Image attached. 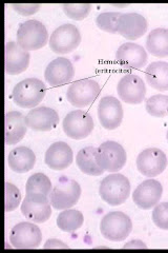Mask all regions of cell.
Instances as JSON below:
<instances>
[{
  "mask_svg": "<svg viewBox=\"0 0 168 253\" xmlns=\"http://www.w3.org/2000/svg\"><path fill=\"white\" fill-rule=\"evenodd\" d=\"M99 195L104 202L113 207L124 204L131 195L130 179L118 172L109 174L101 181Z\"/></svg>",
  "mask_w": 168,
  "mask_h": 253,
  "instance_id": "6da1fadb",
  "label": "cell"
},
{
  "mask_svg": "<svg viewBox=\"0 0 168 253\" xmlns=\"http://www.w3.org/2000/svg\"><path fill=\"white\" fill-rule=\"evenodd\" d=\"M46 88L38 78H27L18 83L12 91V98L16 105L23 109H34L45 96Z\"/></svg>",
  "mask_w": 168,
  "mask_h": 253,
  "instance_id": "7a4b0ae2",
  "label": "cell"
},
{
  "mask_svg": "<svg viewBox=\"0 0 168 253\" xmlns=\"http://www.w3.org/2000/svg\"><path fill=\"white\" fill-rule=\"evenodd\" d=\"M100 231L104 239L110 242L125 241L133 231L132 219L124 212H109L101 219Z\"/></svg>",
  "mask_w": 168,
  "mask_h": 253,
  "instance_id": "3957f363",
  "label": "cell"
},
{
  "mask_svg": "<svg viewBox=\"0 0 168 253\" xmlns=\"http://www.w3.org/2000/svg\"><path fill=\"white\" fill-rule=\"evenodd\" d=\"M49 33L42 22L27 20L17 30V43L26 51H36L49 42Z\"/></svg>",
  "mask_w": 168,
  "mask_h": 253,
  "instance_id": "277c9868",
  "label": "cell"
},
{
  "mask_svg": "<svg viewBox=\"0 0 168 253\" xmlns=\"http://www.w3.org/2000/svg\"><path fill=\"white\" fill-rule=\"evenodd\" d=\"M49 196L52 207L56 210L69 209L74 207L81 196V187L74 179L61 177Z\"/></svg>",
  "mask_w": 168,
  "mask_h": 253,
  "instance_id": "5b68a950",
  "label": "cell"
},
{
  "mask_svg": "<svg viewBox=\"0 0 168 253\" xmlns=\"http://www.w3.org/2000/svg\"><path fill=\"white\" fill-rule=\"evenodd\" d=\"M97 162L104 172L117 173L126 165L127 154L117 141L108 140L97 148Z\"/></svg>",
  "mask_w": 168,
  "mask_h": 253,
  "instance_id": "8992f818",
  "label": "cell"
},
{
  "mask_svg": "<svg viewBox=\"0 0 168 253\" xmlns=\"http://www.w3.org/2000/svg\"><path fill=\"white\" fill-rule=\"evenodd\" d=\"M100 91L99 84L94 79H79L69 84L67 92V98L71 106L76 108H85L94 104V101L98 98Z\"/></svg>",
  "mask_w": 168,
  "mask_h": 253,
  "instance_id": "52a82bcc",
  "label": "cell"
},
{
  "mask_svg": "<svg viewBox=\"0 0 168 253\" xmlns=\"http://www.w3.org/2000/svg\"><path fill=\"white\" fill-rule=\"evenodd\" d=\"M52 205L47 196L42 193H27L21 203L22 215L36 224H43L52 215Z\"/></svg>",
  "mask_w": 168,
  "mask_h": 253,
  "instance_id": "ba28073f",
  "label": "cell"
},
{
  "mask_svg": "<svg viewBox=\"0 0 168 253\" xmlns=\"http://www.w3.org/2000/svg\"><path fill=\"white\" fill-rule=\"evenodd\" d=\"M62 128L67 137L81 140L91 135L94 130V120L86 111L74 110L65 117L62 122Z\"/></svg>",
  "mask_w": 168,
  "mask_h": 253,
  "instance_id": "9c48e42d",
  "label": "cell"
},
{
  "mask_svg": "<svg viewBox=\"0 0 168 253\" xmlns=\"http://www.w3.org/2000/svg\"><path fill=\"white\" fill-rule=\"evenodd\" d=\"M81 42V34L74 25H62L51 34L49 45L56 54H68L74 52Z\"/></svg>",
  "mask_w": 168,
  "mask_h": 253,
  "instance_id": "30bf717a",
  "label": "cell"
},
{
  "mask_svg": "<svg viewBox=\"0 0 168 253\" xmlns=\"http://www.w3.org/2000/svg\"><path fill=\"white\" fill-rule=\"evenodd\" d=\"M42 242V232L34 223L22 221L10 232V243L15 249H34Z\"/></svg>",
  "mask_w": 168,
  "mask_h": 253,
  "instance_id": "8fae6325",
  "label": "cell"
},
{
  "mask_svg": "<svg viewBox=\"0 0 168 253\" xmlns=\"http://www.w3.org/2000/svg\"><path fill=\"white\" fill-rule=\"evenodd\" d=\"M119 98L125 104L140 105L146 96V85L143 79L134 74L124 75L117 84Z\"/></svg>",
  "mask_w": 168,
  "mask_h": 253,
  "instance_id": "7c38bea8",
  "label": "cell"
},
{
  "mask_svg": "<svg viewBox=\"0 0 168 253\" xmlns=\"http://www.w3.org/2000/svg\"><path fill=\"white\" fill-rule=\"evenodd\" d=\"M167 156L158 148L143 150L137 157V169L146 177H156L167 168Z\"/></svg>",
  "mask_w": 168,
  "mask_h": 253,
  "instance_id": "4fadbf2b",
  "label": "cell"
},
{
  "mask_svg": "<svg viewBox=\"0 0 168 253\" xmlns=\"http://www.w3.org/2000/svg\"><path fill=\"white\" fill-rule=\"evenodd\" d=\"M98 118L106 130H116L122 124L124 111L120 100L114 96H104L98 105Z\"/></svg>",
  "mask_w": 168,
  "mask_h": 253,
  "instance_id": "5bb4252c",
  "label": "cell"
},
{
  "mask_svg": "<svg viewBox=\"0 0 168 253\" xmlns=\"http://www.w3.org/2000/svg\"><path fill=\"white\" fill-rule=\"evenodd\" d=\"M163 186L159 180L149 178L141 183L133 193V201L142 210L155 208L162 199Z\"/></svg>",
  "mask_w": 168,
  "mask_h": 253,
  "instance_id": "9a60e30c",
  "label": "cell"
},
{
  "mask_svg": "<svg viewBox=\"0 0 168 253\" xmlns=\"http://www.w3.org/2000/svg\"><path fill=\"white\" fill-rule=\"evenodd\" d=\"M116 60L125 69L140 70L146 66L148 56L144 47L134 42H126L119 46L116 52Z\"/></svg>",
  "mask_w": 168,
  "mask_h": 253,
  "instance_id": "2e32d148",
  "label": "cell"
},
{
  "mask_svg": "<svg viewBox=\"0 0 168 253\" xmlns=\"http://www.w3.org/2000/svg\"><path fill=\"white\" fill-rule=\"evenodd\" d=\"M75 76V69L66 57H58L51 61L44 71L46 83L52 86H61L71 82Z\"/></svg>",
  "mask_w": 168,
  "mask_h": 253,
  "instance_id": "e0dca14e",
  "label": "cell"
},
{
  "mask_svg": "<svg viewBox=\"0 0 168 253\" xmlns=\"http://www.w3.org/2000/svg\"><path fill=\"white\" fill-rule=\"evenodd\" d=\"M58 123V113L49 107H36L26 116L28 128L38 132L52 131L57 126Z\"/></svg>",
  "mask_w": 168,
  "mask_h": 253,
  "instance_id": "ac0fdd59",
  "label": "cell"
},
{
  "mask_svg": "<svg viewBox=\"0 0 168 253\" xmlns=\"http://www.w3.org/2000/svg\"><path fill=\"white\" fill-rule=\"evenodd\" d=\"M148 23L146 18L138 13H125L119 18L118 34L127 41H137L147 32Z\"/></svg>",
  "mask_w": 168,
  "mask_h": 253,
  "instance_id": "d6986e66",
  "label": "cell"
},
{
  "mask_svg": "<svg viewBox=\"0 0 168 253\" xmlns=\"http://www.w3.org/2000/svg\"><path fill=\"white\" fill-rule=\"evenodd\" d=\"M73 161V150L65 141L54 142L46 150L44 155L45 165L54 171H60L68 168Z\"/></svg>",
  "mask_w": 168,
  "mask_h": 253,
  "instance_id": "ffe728a7",
  "label": "cell"
},
{
  "mask_svg": "<svg viewBox=\"0 0 168 253\" xmlns=\"http://www.w3.org/2000/svg\"><path fill=\"white\" fill-rule=\"evenodd\" d=\"M5 72L9 75H18L27 71L30 65V53L15 42L5 44Z\"/></svg>",
  "mask_w": 168,
  "mask_h": 253,
  "instance_id": "44dd1931",
  "label": "cell"
},
{
  "mask_svg": "<svg viewBox=\"0 0 168 253\" xmlns=\"http://www.w3.org/2000/svg\"><path fill=\"white\" fill-rule=\"evenodd\" d=\"M28 126L26 117L18 111H11L5 114V145L18 144L26 136Z\"/></svg>",
  "mask_w": 168,
  "mask_h": 253,
  "instance_id": "7402d4cb",
  "label": "cell"
},
{
  "mask_svg": "<svg viewBox=\"0 0 168 253\" xmlns=\"http://www.w3.org/2000/svg\"><path fill=\"white\" fill-rule=\"evenodd\" d=\"M7 164L13 172L28 173L35 167L36 155L33 150L28 147H17L9 153Z\"/></svg>",
  "mask_w": 168,
  "mask_h": 253,
  "instance_id": "603a6c76",
  "label": "cell"
},
{
  "mask_svg": "<svg viewBox=\"0 0 168 253\" xmlns=\"http://www.w3.org/2000/svg\"><path fill=\"white\" fill-rule=\"evenodd\" d=\"M144 74L151 88L160 92L168 91V62H151L145 69Z\"/></svg>",
  "mask_w": 168,
  "mask_h": 253,
  "instance_id": "cb8c5ba5",
  "label": "cell"
},
{
  "mask_svg": "<svg viewBox=\"0 0 168 253\" xmlns=\"http://www.w3.org/2000/svg\"><path fill=\"white\" fill-rule=\"evenodd\" d=\"M76 164L82 173L90 176H100L104 173L97 162V148L85 147L76 156Z\"/></svg>",
  "mask_w": 168,
  "mask_h": 253,
  "instance_id": "d4e9b609",
  "label": "cell"
},
{
  "mask_svg": "<svg viewBox=\"0 0 168 253\" xmlns=\"http://www.w3.org/2000/svg\"><path fill=\"white\" fill-rule=\"evenodd\" d=\"M146 50L155 57H168V29L158 28L151 31L146 39Z\"/></svg>",
  "mask_w": 168,
  "mask_h": 253,
  "instance_id": "484cf974",
  "label": "cell"
},
{
  "mask_svg": "<svg viewBox=\"0 0 168 253\" xmlns=\"http://www.w3.org/2000/svg\"><path fill=\"white\" fill-rule=\"evenodd\" d=\"M84 216L79 210L66 209L63 210L56 219V224L63 232H75L82 227Z\"/></svg>",
  "mask_w": 168,
  "mask_h": 253,
  "instance_id": "4316f807",
  "label": "cell"
},
{
  "mask_svg": "<svg viewBox=\"0 0 168 253\" xmlns=\"http://www.w3.org/2000/svg\"><path fill=\"white\" fill-rule=\"evenodd\" d=\"M52 181L43 173H35L30 176L27 185L26 192L27 193H42L44 195H50L52 191Z\"/></svg>",
  "mask_w": 168,
  "mask_h": 253,
  "instance_id": "83f0119b",
  "label": "cell"
},
{
  "mask_svg": "<svg viewBox=\"0 0 168 253\" xmlns=\"http://www.w3.org/2000/svg\"><path fill=\"white\" fill-rule=\"evenodd\" d=\"M145 110L154 117H165L168 115V95L156 94L145 102Z\"/></svg>",
  "mask_w": 168,
  "mask_h": 253,
  "instance_id": "f1b7e54d",
  "label": "cell"
},
{
  "mask_svg": "<svg viewBox=\"0 0 168 253\" xmlns=\"http://www.w3.org/2000/svg\"><path fill=\"white\" fill-rule=\"evenodd\" d=\"M121 13L118 12H104L98 15L96 18V25L98 29L109 34H117V27L119 18L121 17Z\"/></svg>",
  "mask_w": 168,
  "mask_h": 253,
  "instance_id": "f546056e",
  "label": "cell"
},
{
  "mask_svg": "<svg viewBox=\"0 0 168 253\" xmlns=\"http://www.w3.org/2000/svg\"><path fill=\"white\" fill-rule=\"evenodd\" d=\"M65 14L73 20H83L92 11L91 3H65L62 5Z\"/></svg>",
  "mask_w": 168,
  "mask_h": 253,
  "instance_id": "4dcf8cb0",
  "label": "cell"
},
{
  "mask_svg": "<svg viewBox=\"0 0 168 253\" xmlns=\"http://www.w3.org/2000/svg\"><path fill=\"white\" fill-rule=\"evenodd\" d=\"M21 203L20 190L11 183H5V201L4 210L5 212H12L17 209Z\"/></svg>",
  "mask_w": 168,
  "mask_h": 253,
  "instance_id": "1f68e13d",
  "label": "cell"
},
{
  "mask_svg": "<svg viewBox=\"0 0 168 253\" xmlns=\"http://www.w3.org/2000/svg\"><path fill=\"white\" fill-rule=\"evenodd\" d=\"M151 216H153L154 224L158 228L168 231V202L159 203L154 208Z\"/></svg>",
  "mask_w": 168,
  "mask_h": 253,
  "instance_id": "d6a6232c",
  "label": "cell"
},
{
  "mask_svg": "<svg viewBox=\"0 0 168 253\" xmlns=\"http://www.w3.org/2000/svg\"><path fill=\"white\" fill-rule=\"evenodd\" d=\"M15 12L22 16H31L36 14L41 5L38 3H13L11 5Z\"/></svg>",
  "mask_w": 168,
  "mask_h": 253,
  "instance_id": "836d02e7",
  "label": "cell"
},
{
  "mask_svg": "<svg viewBox=\"0 0 168 253\" xmlns=\"http://www.w3.org/2000/svg\"><path fill=\"white\" fill-rule=\"evenodd\" d=\"M44 249H68L69 247L66 243L58 239H50L47 240L43 246Z\"/></svg>",
  "mask_w": 168,
  "mask_h": 253,
  "instance_id": "e575fe53",
  "label": "cell"
},
{
  "mask_svg": "<svg viewBox=\"0 0 168 253\" xmlns=\"http://www.w3.org/2000/svg\"><path fill=\"white\" fill-rule=\"evenodd\" d=\"M123 249H147V246L145 243L140 240H133L126 243L123 246Z\"/></svg>",
  "mask_w": 168,
  "mask_h": 253,
  "instance_id": "d590c367",
  "label": "cell"
},
{
  "mask_svg": "<svg viewBox=\"0 0 168 253\" xmlns=\"http://www.w3.org/2000/svg\"><path fill=\"white\" fill-rule=\"evenodd\" d=\"M166 138H167V141H168V130H167V135H166Z\"/></svg>",
  "mask_w": 168,
  "mask_h": 253,
  "instance_id": "8d00e7d4",
  "label": "cell"
}]
</instances>
